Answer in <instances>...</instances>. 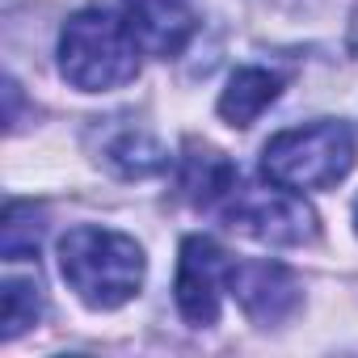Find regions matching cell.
Returning <instances> with one entry per match:
<instances>
[{"label": "cell", "mask_w": 358, "mask_h": 358, "mask_svg": "<svg viewBox=\"0 0 358 358\" xmlns=\"http://www.w3.org/2000/svg\"><path fill=\"white\" fill-rule=\"evenodd\" d=\"M122 22L143 55L173 59L190 47L199 30V9L194 0H122Z\"/></svg>", "instance_id": "cell-7"}, {"label": "cell", "mask_w": 358, "mask_h": 358, "mask_svg": "<svg viewBox=\"0 0 358 358\" xmlns=\"http://www.w3.org/2000/svg\"><path fill=\"white\" fill-rule=\"evenodd\" d=\"M106 164H110V169H118L122 177H148V173L164 169V164H169V156H164V148H160V143H152V135H143V131L127 127L118 139H110V143H106Z\"/></svg>", "instance_id": "cell-10"}, {"label": "cell", "mask_w": 358, "mask_h": 358, "mask_svg": "<svg viewBox=\"0 0 358 358\" xmlns=\"http://www.w3.org/2000/svg\"><path fill=\"white\" fill-rule=\"evenodd\" d=\"M232 295H236L241 312L262 329L291 320L299 312V303H303L299 278L278 262H245V266H236L232 270Z\"/></svg>", "instance_id": "cell-6"}, {"label": "cell", "mask_w": 358, "mask_h": 358, "mask_svg": "<svg viewBox=\"0 0 358 358\" xmlns=\"http://www.w3.org/2000/svg\"><path fill=\"white\" fill-rule=\"evenodd\" d=\"M224 220L262 241V245H308L316 236V211L299 199V190H287L278 182L270 186H241L220 203Z\"/></svg>", "instance_id": "cell-4"}, {"label": "cell", "mask_w": 358, "mask_h": 358, "mask_svg": "<svg viewBox=\"0 0 358 358\" xmlns=\"http://www.w3.org/2000/svg\"><path fill=\"white\" fill-rule=\"evenodd\" d=\"M354 131L337 118H316L278 131L262 148V173L287 190H333L354 169Z\"/></svg>", "instance_id": "cell-3"}, {"label": "cell", "mask_w": 358, "mask_h": 358, "mask_svg": "<svg viewBox=\"0 0 358 358\" xmlns=\"http://www.w3.org/2000/svg\"><path fill=\"white\" fill-rule=\"evenodd\" d=\"M38 241H43L38 207L34 203H9L5 220H0V253H5V262L38 257Z\"/></svg>", "instance_id": "cell-11"}, {"label": "cell", "mask_w": 358, "mask_h": 358, "mask_svg": "<svg viewBox=\"0 0 358 358\" xmlns=\"http://www.w3.org/2000/svg\"><path fill=\"white\" fill-rule=\"evenodd\" d=\"M236 169L224 152L215 148H190V156H182V194L194 207H220L232 190H236Z\"/></svg>", "instance_id": "cell-9"}, {"label": "cell", "mask_w": 358, "mask_h": 358, "mask_svg": "<svg viewBox=\"0 0 358 358\" xmlns=\"http://www.w3.org/2000/svg\"><path fill=\"white\" fill-rule=\"evenodd\" d=\"M5 312H0V337L5 341H13V337H22L30 324H38V316H43V291H38V282H30V278H5Z\"/></svg>", "instance_id": "cell-12"}, {"label": "cell", "mask_w": 358, "mask_h": 358, "mask_svg": "<svg viewBox=\"0 0 358 358\" xmlns=\"http://www.w3.org/2000/svg\"><path fill=\"white\" fill-rule=\"evenodd\" d=\"M354 232H358V199H354Z\"/></svg>", "instance_id": "cell-13"}, {"label": "cell", "mask_w": 358, "mask_h": 358, "mask_svg": "<svg viewBox=\"0 0 358 358\" xmlns=\"http://www.w3.org/2000/svg\"><path fill=\"white\" fill-rule=\"evenodd\" d=\"M282 93V76L270 68H236L228 76V89L220 93V118L228 127H253Z\"/></svg>", "instance_id": "cell-8"}, {"label": "cell", "mask_w": 358, "mask_h": 358, "mask_svg": "<svg viewBox=\"0 0 358 358\" xmlns=\"http://www.w3.org/2000/svg\"><path fill=\"white\" fill-rule=\"evenodd\" d=\"M139 43L127 30L122 13L106 5H89L72 13L59 30V72L80 93L122 89L139 76Z\"/></svg>", "instance_id": "cell-2"}, {"label": "cell", "mask_w": 358, "mask_h": 358, "mask_svg": "<svg viewBox=\"0 0 358 358\" xmlns=\"http://www.w3.org/2000/svg\"><path fill=\"white\" fill-rule=\"evenodd\" d=\"M143 249L135 236L101 228V224H80L59 241V274L64 282L97 312H114L131 303L143 287Z\"/></svg>", "instance_id": "cell-1"}, {"label": "cell", "mask_w": 358, "mask_h": 358, "mask_svg": "<svg viewBox=\"0 0 358 358\" xmlns=\"http://www.w3.org/2000/svg\"><path fill=\"white\" fill-rule=\"evenodd\" d=\"M232 270L236 262L228 257V249L211 236H186L182 241V257H177V312L186 316V324L194 329H211L220 320L224 308V291H232Z\"/></svg>", "instance_id": "cell-5"}]
</instances>
